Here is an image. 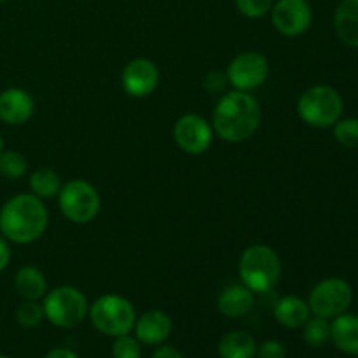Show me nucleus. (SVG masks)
<instances>
[{
  "mask_svg": "<svg viewBox=\"0 0 358 358\" xmlns=\"http://www.w3.org/2000/svg\"><path fill=\"white\" fill-rule=\"evenodd\" d=\"M261 119L262 110L257 98L247 91L234 90L217 101L212 128L224 142L240 143L254 136Z\"/></svg>",
  "mask_w": 358,
  "mask_h": 358,
  "instance_id": "nucleus-1",
  "label": "nucleus"
},
{
  "mask_svg": "<svg viewBox=\"0 0 358 358\" xmlns=\"http://www.w3.org/2000/svg\"><path fill=\"white\" fill-rule=\"evenodd\" d=\"M48 208L31 192L13 196L0 210V233L17 245L34 243L45 233Z\"/></svg>",
  "mask_w": 358,
  "mask_h": 358,
  "instance_id": "nucleus-2",
  "label": "nucleus"
},
{
  "mask_svg": "<svg viewBox=\"0 0 358 358\" xmlns=\"http://www.w3.org/2000/svg\"><path fill=\"white\" fill-rule=\"evenodd\" d=\"M241 283L254 294H266L278 283L282 275V261L269 245H252L245 248L238 262Z\"/></svg>",
  "mask_w": 358,
  "mask_h": 358,
  "instance_id": "nucleus-3",
  "label": "nucleus"
},
{
  "mask_svg": "<svg viewBox=\"0 0 358 358\" xmlns=\"http://www.w3.org/2000/svg\"><path fill=\"white\" fill-rule=\"evenodd\" d=\"M343 98L338 90L325 84H317L304 91L297 101V114L301 121L313 128H332L341 119Z\"/></svg>",
  "mask_w": 358,
  "mask_h": 358,
  "instance_id": "nucleus-4",
  "label": "nucleus"
},
{
  "mask_svg": "<svg viewBox=\"0 0 358 358\" xmlns=\"http://www.w3.org/2000/svg\"><path fill=\"white\" fill-rule=\"evenodd\" d=\"M87 317L98 332L110 338H119L133 331L136 311L126 297L117 294H105L91 304Z\"/></svg>",
  "mask_w": 358,
  "mask_h": 358,
  "instance_id": "nucleus-5",
  "label": "nucleus"
},
{
  "mask_svg": "<svg viewBox=\"0 0 358 358\" xmlns=\"http://www.w3.org/2000/svg\"><path fill=\"white\" fill-rule=\"evenodd\" d=\"M45 320L59 329L79 327L87 317L90 303L79 289L70 285H62L48 292L42 299Z\"/></svg>",
  "mask_w": 358,
  "mask_h": 358,
  "instance_id": "nucleus-6",
  "label": "nucleus"
},
{
  "mask_svg": "<svg viewBox=\"0 0 358 358\" xmlns=\"http://www.w3.org/2000/svg\"><path fill=\"white\" fill-rule=\"evenodd\" d=\"M58 205L66 220L73 224H90L100 213L101 199L94 185L83 178H73L59 189Z\"/></svg>",
  "mask_w": 358,
  "mask_h": 358,
  "instance_id": "nucleus-7",
  "label": "nucleus"
},
{
  "mask_svg": "<svg viewBox=\"0 0 358 358\" xmlns=\"http://www.w3.org/2000/svg\"><path fill=\"white\" fill-rule=\"evenodd\" d=\"M306 303L315 317L329 320L346 313L353 303V289L343 278H325L313 287Z\"/></svg>",
  "mask_w": 358,
  "mask_h": 358,
  "instance_id": "nucleus-8",
  "label": "nucleus"
},
{
  "mask_svg": "<svg viewBox=\"0 0 358 358\" xmlns=\"http://www.w3.org/2000/svg\"><path fill=\"white\" fill-rule=\"evenodd\" d=\"M269 63L262 52L247 51L234 56L227 66V83L238 91H252L262 86L268 79Z\"/></svg>",
  "mask_w": 358,
  "mask_h": 358,
  "instance_id": "nucleus-9",
  "label": "nucleus"
},
{
  "mask_svg": "<svg viewBox=\"0 0 358 358\" xmlns=\"http://www.w3.org/2000/svg\"><path fill=\"white\" fill-rule=\"evenodd\" d=\"M271 21L276 31L285 37L306 34L313 21V10L306 0H278L271 7Z\"/></svg>",
  "mask_w": 358,
  "mask_h": 358,
  "instance_id": "nucleus-10",
  "label": "nucleus"
},
{
  "mask_svg": "<svg viewBox=\"0 0 358 358\" xmlns=\"http://www.w3.org/2000/svg\"><path fill=\"white\" fill-rule=\"evenodd\" d=\"M173 140L185 154L199 156L212 145L213 128L198 114H185L173 126Z\"/></svg>",
  "mask_w": 358,
  "mask_h": 358,
  "instance_id": "nucleus-11",
  "label": "nucleus"
},
{
  "mask_svg": "<svg viewBox=\"0 0 358 358\" xmlns=\"http://www.w3.org/2000/svg\"><path fill=\"white\" fill-rule=\"evenodd\" d=\"M121 83L129 96L145 98L156 91L159 84V70L156 63L147 58L131 59L122 70Z\"/></svg>",
  "mask_w": 358,
  "mask_h": 358,
  "instance_id": "nucleus-12",
  "label": "nucleus"
},
{
  "mask_svg": "<svg viewBox=\"0 0 358 358\" xmlns=\"http://www.w3.org/2000/svg\"><path fill=\"white\" fill-rule=\"evenodd\" d=\"M35 101L28 91L21 87H7L0 91V121L9 126H21L30 121Z\"/></svg>",
  "mask_w": 358,
  "mask_h": 358,
  "instance_id": "nucleus-13",
  "label": "nucleus"
},
{
  "mask_svg": "<svg viewBox=\"0 0 358 358\" xmlns=\"http://www.w3.org/2000/svg\"><path fill=\"white\" fill-rule=\"evenodd\" d=\"M171 329H173L171 318L164 311L150 310L136 318L133 331H135V338L142 345L159 346L170 338Z\"/></svg>",
  "mask_w": 358,
  "mask_h": 358,
  "instance_id": "nucleus-14",
  "label": "nucleus"
},
{
  "mask_svg": "<svg viewBox=\"0 0 358 358\" xmlns=\"http://www.w3.org/2000/svg\"><path fill=\"white\" fill-rule=\"evenodd\" d=\"M255 306V294L243 283L227 285L217 297V310L227 318H240Z\"/></svg>",
  "mask_w": 358,
  "mask_h": 358,
  "instance_id": "nucleus-15",
  "label": "nucleus"
},
{
  "mask_svg": "<svg viewBox=\"0 0 358 358\" xmlns=\"http://www.w3.org/2000/svg\"><path fill=\"white\" fill-rule=\"evenodd\" d=\"M331 341L339 352L358 357V315L343 313L331 324Z\"/></svg>",
  "mask_w": 358,
  "mask_h": 358,
  "instance_id": "nucleus-16",
  "label": "nucleus"
},
{
  "mask_svg": "<svg viewBox=\"0 0 358 358\" xmlns=\"http://www.w3.org/2000/svg\"><path fill=\"white\" fill-rule=\"evenodd\" d=\"M334 30L346 45L358 49V0H341L338 3Z\"/></svg>",
  "mask_w": 358,
  "mask_h": 358,
  "instance_id": "nucleus-17",
  "label": "nucleus"
},
{
  "mask_svg": "<svg viewBox=\"0 0 358 358\" xmlns=\"http://www.w3.org/2000/svg\"><path fill=\"white\" fill-rule=\"evenodd\" d=\"M276 322L287 329H301L310 318V306L304 299L297 296H285L278 299L273 308Z\"/></svg>",
  "mask_w": 358,
  "mask_h": 358,
  "instance_id": "nucleus-18",
  "label": "nucleus"
},
{
  "mask_svg": "<svg viewBox=\"0 0 358 358\" xmlns=\"http://www.w3.org/2000/svg\"><path fill=\"white\" fill-rule=\"evenodd\" d=\"M14 289L23 299L41 301L48 294V280L38 268L24 266L14 275Z\"/></svg>",
  "mask_w": 358,
  "mask_h": 358,
  "instance_id": "nucleus-19",
  "label": "nucleus"
},
{
  "mask_svg": "<svg viewBox=\"0 0 358 358\" xmlns=\"http://www.w3.org/2000/svg\"><path fill=\"white\" fill-rule=\"evenodd\" d=\"M220 358H255L257 343L254 336L243 331H231L222 336L217 346Z\"/></svg>",
  "mask_w": 358,
  "mask_h": 358,
  "instance_id": "nucleus-20",
  "label": "nucleus"
},
{
  "mask_svg": "<svg viewBox=\"0 0 358 358\" xmlns=\"http://www.w3.org/2000/svg\"><path fill=\"white\" fill-rule=\"evenodd\" d=\"M62 185V177H59L58 171L51 170V168H38L30 175L31 194L41 199L56 198Z\"/></svg>",
  "mask_w": 358,
  "mask_h": 358,
  "instance_id": "nucleus-21",
  "label": "nucleus"
},
{
  "mask_svg": "<svg viewBox=\"0 0 358 358\" xmlns=\"http://www.w3.org/2000/svg\"><path fill=\"white\" fill-rule=\"evenodd\" d=\"M301 329H303L304 343L311 348H320L325 343L331 341V324L327 318L310 317Z\"/></svg>",
  "mask_w": 358,
  "mask_h": 358,
  "instance_id": "nucleus-22",
  "label": "nucleus"
},
{
  "mask_svg": "<svg viewBox=\"0 0 358 358\" xmlns=\"http://www.w3.org/2000/svg\"><path fill=\"white\" fill-rule=\"evenodd\" d=\"M27 157L17 150H2L0 154V175L9 180H17L27 173Z\"/></svg>",
  "mask_w": 358,
  "mask_h": 358,
  "instance_id": "nucleus-23",
  "label": "nucleus"
},
{
  "mask_svg": "<svg viewBox=\"0 0 358 358\" xmlns=\"http://www.w3.org/2000/svg\"><path fill=\"white\" fill-rule=\"evenodd\" d=\"M45 320L44 308L38 301L24 299L20 306L16 308V322L24 329H35Z\"/></svg>",
  "mask_w": 358,
  "mask_h": 358,
  "instance_id": "nucleus-24",
  "label": "nucleus"
},
{
  "mask_svg": "<svg viewBox=\"0 0 358 358\" xmlns=\"http://www.w3.org/2000/svg\"><path fill=\"white\" fill-rule=\"evenodd\" d=\"M332 131H334L336 142L341 143L346 149H355V147H358V117L339 119L332 126Z\"/></svg>",
  "mask_w": 358,
  "mask_h": 358,
  "instance_id": "nucleus-25",
  "label": "nucleus"
},
{
  "mask_svg": "<svg viewBox=\"0 0 358 358\" xmlns=\"http://www.w3.org/2000/svg\"><path fill=\"white\" fill-rule=\"evenodd\" d=\"M112 357L114 358H142V343L133 336L124 334L115 338L112 345Z\"/></svg>",
  "mask_w": 358,
  "mask_h": 358,
  "instance_id": "nucleus-26",
  "label": "nucleus"
},
{
  "mask_svg": "<svg viewBox=\"0 0 358 358\" xmlns=\"http://www.w3.org/2000/svg\"><path fill=\"white\" fill-rule=\"evenodd\" d=\"M275 0H236V7L243 16L257 20L271 10Z\"/></svg>",
  "mask_w": 358,
  "mask_h": 358,
  "instance_id": "nucleus-27",
  "label": "nucleus"
},
{
  "mask_svg": "<svg viewBox=\"0 0 358 358\" xmlns=\"http://www.w3.org/2000/svg\"><path fill=\"white\" fill-rule=\"evenodd\" d=\"M257 358H287V348L276 339H268L257 346Z\"/></svg>",
  "mask_w": 358,
  "mask_h": 358,
  "instance_id": "nucleus-28",
  "label": "nucleus"
},
{
  "mask_svg": "<svg viewBox=\"0 0 358 358\" xmlns=\"http://www.w3.org/2000/svg\"><path fill=\"white\" fill-rule=\"evenodd\" d=\"M227 84V76L226 73H220V72H212L205 77V87L212 93H219L226 87Z\"/></svg>",
  "mask_w": 358,
  "mask_h": 358,
  "instance_id": "nucleus-29",
  "label": "nucleus"
},
{
  "mask_svg": "<svg viewBox=\"0 0 358 358\" xmlns=\"http://www.w3.org/2000/svg\"><path fill=\"white\" fill-rule=\"evenodd\" d=\"M10 262V247H9V240L3 236H0V271L9 266Z\"/></svg>",
  "mask_w": 358,
  "mask_h": 358,
  "instance_id": "nucleus-30",
  "label": "nucleus"
},
{
  "mask_svg": "<svg viewBox=\"0 0 358 358\" xmlns=\"http://www.w3.org/2000/svg\"><path fill=\"white\" fill-rule=\"evenodd\" d=\"M150 358H185V357L182 355L177 348H173V346L159 345V348L152 353V357Z\"/></svg>",
  "mask_w": 358,
  "mask_h": 358,
  "instance_id": "nucleus-31",
  "label": "nucleus"
},
{
  "mask_svg": "<svg viewBox=\"0 0 358 358\" xmlns=\"http://www.w3.org/2000/svg\"><path fill=\"white\" fill-rule=\"evenodd\" d=\"M44 358H79L72 350L69 348H55L48 353Z\"/></svg>",
  "mask_w": 358,
  "mask_h": 358,
  "instance_id": "nucleus-32",
  "label": "nucleus"
},
{
  "mask_svg": "<svg viewBox=\"0 0 358 358\" xmlns=\"http://www.w3.org/2000/svg\"><path fill=\"white\" fill-rule=\"evenodd\" d=\"M2 150H3V138L2 135H0V154H2Z\"/></svg>",
  "mask_w": 358,
  "mask_h": 358,
  "instance_id": "nucleus-33",
  "label": "nucleus"
},
{
  "mask_svg": "<svg viewBox=\"0 0 358 358\" xmlns=\"http://www.w3.org/2000/svg\"><path fill=\"white\" fill-rule=\"evenodd\" d=\"M0 358H9V357H6V355H0Z\"/></svg>",
  "mask_w": 358,
  "mask_h": 358,
  "instance_id": "nucleus-34",
  "label": "nucleus"
},
{
  "mask_svg": "<svg viewBox=\"0 0 358 358\" xmlns=\"http://www.w3.org/2000/svg\"><path fill=\"white\" fill-rule=\"evenodd\" d=\"M2 2H6V0H0V3H2Z\"/></svg>",
  "mask_w": 358,
  "mask_h": 358,
  "instance_id": "nucleus-35",
  "label": "nucleus"
}]
</instances>
